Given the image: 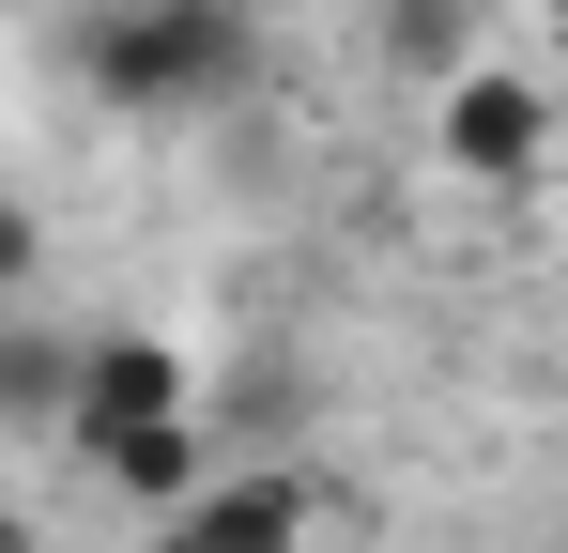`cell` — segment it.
Masks as SVG:
<instances>
[{
	"label": "cell",
	"instance_id": "6da1fadb",
	"mask_svg": "<svg viewBox=\"0 0 568 553\" xmlns=\"http://www.w3.org/2000/svg\"><path fill=\"white\" fill-rule=\"evenodd\" d=\"M262 62V31H246V0H108L93 31H78V78L108 108H154V123H185V108H231Z\"/></svg>",
	"mask_w": 568,
	"mask_h": 553
},
{
	"label": "cell",
	"instance_id": "7a4b0ae2",
	"mask_svg": "<svg viewBox=\"0 0 568 553\" xmlns=\"http://www.w3.org/2000/svg\"><path fill=\"white\" fill-rule=\"evenodd\" d=\"M430 139H446V170H476V184H538L554 170V92L507 78V62H476L462 92H430Z\"/></svg>",
	"mask_w": 568,
	"mask_h": 553
},
{
	"label": "cell",
	"instance_id": "3957f363",
	"mask_svg": "<svg viewBox=\"0 0 568 553\" xmlns=\"http://www.w3.org/2000/svg\"><path fill=\"white\" fill-rule=\"evenodd\" d=\"M307 523H323V492H307L292 461H231L215 492H185V507L154 523V553H307Z\"/></svg>",
	"mask_w": 568,
	"mask_h": 553
},
{
	"label": "cell",
	"instance_id": "277c9868",
	"mask_svg": "<svg viewBox=\"0 0 568 553\" xmlns=\"http://www.w3.org/2000/svg\"><path fill=\"white\" fill-rule=\"evenodd\" d=\"M78 476H93V492H123L139 523H170V507H185V492H215L231 461H215V431H200V415H139V431H78Z\"/></svg>",
	"mask_w": 568,
	"mask_h": 553
},
{
	"label": "cell",
	"instance_id": "5b68a950",
	"mask_svg": "<svg viewBox=\"0 0 568 553\" xmlns=\"http://www.w3.org/2000/svg\"><path fill=\"white\" fill-rule=\"evenodd\" d=\"M369 47L399 62V78L462 92L476 62H491V0H369Z\"/></svg>",
	"mask_w": 568,
	"mask_h": 553
},
{
	"label": "cell",
	"instance_id": "8992f818",
	"mask_svg": "<svg viewBox=\"0 0 568 553\" xmlns=\"http://www.w3.org/2000/svg\"><path fill=\"white\" fill-rule=\"evenodd\" d=\"M139 415H185V354H170V339H93L78 431H139ZM78 431H62V446H78Z\"/></svg>",
	"mask_w": 568,
	"mask_h": 553
},
{
	"label": "cell",
	"instance_id": "52a82bcc",
	"mask_svg": "<svg viewBox=\"0 0 568 553\" xmlns=\"http://www.w3.org/2000/svg\"><path fill=\"white\" fill-rule=\"evenodd\" d=\"M78 384H93V339H62V323H16L0 339V415L16 431H78Z\"/></svg>",
	"mask_w": 568,
	"mask_h": 553
},
{
	"label": "cell",
	"instance_id": "ba28073f",
	"mask_svg": "<svg viewBox=\"0 0 568 553\" xmlns=\"http://www.w3.org/2000/svg\"><path fill=\"white\" fill-rule=\"evenodd\" d=\"M554 16H568V0H554Z\"/></svg>",
	"mask_w": 568,
	"mask_h": 553
}]
</instances>
